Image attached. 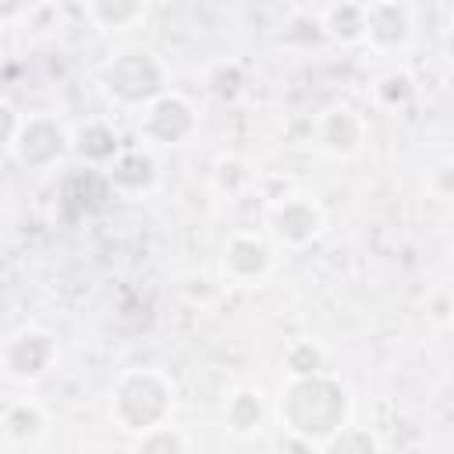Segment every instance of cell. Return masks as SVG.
Segmentation results:
<instances>
[{
	"mask_svg": "<svg viewBox=\"0 0 454 454\" xmlns=\"http://www.w3.org/2000/svg\"><path fill=\"white\" fill-rule=\"evenodd\" d=\"M344 390L333 380L323 376H305L298 383L287 387L284 401H280V419L305 440H323L333 436L344 422Z\"/></svg>",
	"mask_w": 454,
	"mask_h": 454,
	"instance_id": "cell-1",
	"label": "cell"
},
{
	"mask_svg": "<svg viewBox=\"0 0 454 454\" xmlns=\"http://www.w3.org/2000/svg\"><path fill=\"white\" fill-rule=\"evenodd\" d=\"M117 419L128 429H153L167 408H170V390L156 372H131L117 387Z\"/></svg>",
	"mask_w": 454,
	"mask_h": 454,
	"instance_id": "cell-2",
	"label": "cell"
},
{
	"mask_svg": "<svg viewBox=\"0 0 454 454\" xmlns=\"http://www.w3.org/2000/svg\"><path fill=\"white\" fill-rule=\"evenodd\" d=\"M106 85L124 103H142V99H153L160 92L163 74L149 53H124L106 67Z\"/></svg>",
	"mask_w": 454,
	"mask_h": 454,
	"instance_id": "cell-3",
	"label": "cell"
},
{
	"mask_svg": "<svg viewBox=\"0 0 454 454\" xmlns=\"http://www.w3.org/2000/svg\"><path fill=\"white\" fill-rule=\"evenodd\" d=\"M53 358V340L43 333H21L7 344L4 362L11 376H39Z\"/></svg>",
	"mask_w": 454,
	"mask_h": 454,
	"instance_id": "cell-4",
	"label": "cell"
},
{
	"mask_svg": "<svg viewBox=\"0 0 454 454\" xmlns=\"http://www.w3.org/2000/svg\"><path fill=\"white\" fill-rule=\"evenodd\" d=\"M14 145H18L21 163H28V167H43V163H50L53 156H60L64 135H60L57 124H50V121L39 117V121H28V124H25L21 142H14Z\"/></svg>",
	"mask_w": 454,
	"mask_h": 454,
	"instance_id": "cell-5",
	"label": "cell"
},
{
	"mask_svg": "<svg viewBox=\"0 0 454 454\" xmlns=\"http://www.w3.org/2000/svg\"><path fill=\"white\" fill-rule=\"evenodd\" d=\"M192 124H195V117H192V110H188V103H181V99H160L153 110H149V117H145V131L156 138V142H177V138H184L188 131H192Z\"/></svg>",
	"mask_w": 454,
	"mask_h": 454,
	"instance_id": "cell-6",
	"label": "cell"
},
{
	"mask_svg": "<svg viewBox=\"0 0 454 454\" xmlns=\"http://www.w3.org/2000/svg\"><path fill=\"white\" fill-rule=\"evenodd\" d=\"M273 223H277V234L280 238L301 245V241H309L319 231V209L312 202H287V206L277 209Z\"/></svg>",
	"mask_w": 454,
	"mask_h": 454,
	"instance_id": "cell-7",
	"label": "cell"
},
{
	"mask_svg": "<svg viewBox=\"0 0 454 454\" xmlns=\"http://www.w3.org/2000/svg\"><path fill=\"white\" fill-rule=\"evenodd\" d=\"M365 28L376 43L394 46V43H404V35H408V14H404V7L376 4L365 11Z\"/></svg>",
	"mask_w": 454,
	"mask_h": 454,
	"instance_id": "cell-8",
	"label": "cell"
},
{
	"mask_svg": "<svg viewBox=\"0 0 454 454\" xmlns=\"http://www.w3.org/2000/svg\"><path fill=\"white\" fill-rule=\"evenodd\" d=\"M223 262H227V270H231V273H238V277H255V273H262V270H266L270 252H266V245H262L259 238L241 234V238H234V241L227 245Z\"/></svg>",
	"mask_w": 454,
	"mask_h": 454,
	"instance_id": "cell-9",
	"label": "cell"
},
{
	"mask_svg": "<svg viewBox=\"0 0 454 454\" xmlns=\"http://www.w3.org/2000/svg\"><path fill=\"white\" fill-rule=\"evenodd\" d=\"M323 142L333 149V153H348L355 149L358 142V121L351 117V110H330L326 121H323Z\"/></svg>",
	"mask_w": 454,
	"mask_h": 454,
	"instance_id": "cell-10",
	"label": "cell"
},
{
	"mask_svg": "<svg viewBox=\"0 0 454 454\" xmlns=\"http://www.w3.org/2000/svg\"><path fill=\"white\" fill-rule=\"evenodd\" d=\"M114 181H117V184H128V188H142V184H149V181H153V160L142 156V153H128V156H121L117 167H114Z\"/></svg>",
	"mask_w": 454,
	"mask_h": 454,
	"instance_id": "cell-11",
	"label": "cell"
},
{
	"mask_svg": "<svg viewBox=\"0 0 454 454\" xmlns=\"http://www.w3.org/2000/svg\"><path fill=\"white\" fill-rule=\"evenodd\" d=\"M227 411H231V422H234V429H238V433H248V429H255V426H259V415H262V408H259V397H255L252 390H241V394H234Z\"/></svg>",
	"mask_w": 454,
	"mask_h": 454,
	"instance_id": "cell-12",
	"label": "cell"
},
{
	"mask_svg": "<svg viewBox=\"0 0 454 454\" xmlns=\"http://www.w3.org/2000/svg\"><path fill=\"white\" fill-rule=\"evenodd\" d=\"M326 454H376V440L369 433H362V429H340L330 440Z\"/></svg>",
	"mask_w": 454,
	"mask_h": 454,
	"instance_id": "cell-13",
	"label": "cell"
},
{
	"mask_svg": "<svg viewBox=\"0 0 454 454\" xmlns=\"http://www.w3.org/2000/svg\"><path fill=\"white\" fill-rule=\"evenodd\" d=\"M78 149H82V156H89V160H106V156L114 153V135H110L106 128L92 124V128H85V131H82Z\"/></svg>",
	"mask_w": 454,
	"mask_h": 454,
	"instance_id": "cell-14",
	"label": "cell"
},
{
	"mask_svg": "<svg viewBox=\"0 0 454 454\" xmlns=\"http://www.w3.org/2000/svg\"><path fill=\"white\" fill-rule=\"evenodd\" d=\"M7 433L14 436V440H32L35 433H39V411L35 408H11L7 411Z\"/></svg>",
	"mask_w": 454,
	"mask_h": 454,
	"instance_id": "cell-15",
	"label": "cell"
},
{
	"mask_svg": "<svg viewBox=\"0 0 454 454\" xmlns=\"http://www.w3.org/2000/svg\"><path fill=\"white\" fill-rule=\"evenodd\" d=\"M138 454H181V436L170 429H149L138 443Z\"/></svg>",
	"mask_w": 454,
	"mask_h": 454,
	"instance_id": "cell-16",
	"label": "cell"
},
{
	"mask_svg": "<svg viewBox=\"0 0 454 454\" xmlns=\"http://www.w3.org/2000/svg\"><path fill=\"white\" fill-rule=\"evenodd\" d=\"M287 365H291V372L294 376H316V369H319V351L312 348V344H298L291 355H287Z\"/></svg>",
	"mask_w": 454,
	"mask_h": 454,
	"instance_id": "cell-17",
	"label": "cell"
},
{
	"mask_svg": "<svg viewBox=\"0 0 454 454\" xmlns=\"http://www.w3.org/2000/svg\"><path fill=\"white\" fill-rule=\"evenodd\" d=\"M103 18H110V21H124V18H135L138 14V7H96Z\"/></svg>",
	"mask_w": 454,
	"mask_h": 454,
	"instance_id": "cell-18",
	"label": "cell"
},
{
	"mask_svg": "<svg viewBox=\"0 0 454 454\" xmlns=\"http://www.w3.org/2000/svg\"><path fill=\"white\" fill-rule=\"evenodd\" d=\"M447 50H450V57H454V32H450V39H447Z\"/></svg>",
	"mask_w": 454,
	"mask_h": 454,
	"instance_id": "cell-19",
	"label": "cell"
}]
</instances>
